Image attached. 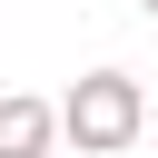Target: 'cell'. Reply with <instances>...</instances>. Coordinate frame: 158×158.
I'll return each mask as SVG.
<instances>
[{"label": "cell", "mask_w": 158, "mask_h": 158, "mask_svg": "<svg viewBox=\"0 0 158 158\" xmlns=\"http://www.w3.org/2000/svg\"><path fill=\"white\" fill-rule=\"evenodd\" d=\"M138 128H148V99H138L128 69H89V79H69V99H59V138H69L79 158H118Z\"/></svg>", "instance_id": "1"}, {"label": "cell", "mask_w": 158, "mask_h": 158, "mask_svg": "<svg viewBox=\"0 0 158 158\" xmlns=\"http://www.w3.org/2000/svg\"><path fill=\"white\" fill-rule=\"evenodd\" d=\"M49 148H59V99L0 89V158H49Z\"/></svg>", "instance_id": "2"}, {"label": "cell", "mask_w": 158, "mask_h": 158, "mask_svg": "<svg viewBox=\"0 0 158 158\" xmlns=\"http://www.w3.org/2000/svg\"><path fill=\"white\" fill-rule=\"evenodd\" d=\"M138 10H148V20H158V0H138Z\"/></svg>", "instance_id": "3"}]
</instances>
